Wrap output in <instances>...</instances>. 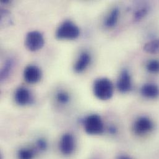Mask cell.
I'll return each mask as SVG.
<instances>
[{"label":"cell","instance_id":"4fadbf2b","mask_svg":"<svg viewBox=\"0 0 159 159\" xmlns=\"http://www.w3.org/2000/svg\"><path fill=\"white\" fill-rule=\"evenodd\" d=\"M144 50L146 52L150 54H159V39L146 43Z\"/></svg>","mask_w":159,"mask_h":159},{"label":"cell","instance_id":"8fae6325","mask_svg":"<svg viewBox=\"0 0 159 159\" xmlns=\"http://www.w3.org/2000/svg\"><path fill=\"white\" fill-rule=\"evenodd\" d=\"M90 56L87 52H83L80 55L79 59L75 65V71L76 73H81L84 71L90 62Z\"/></svg>","mask_w":159,"mask_h":159},{"label":"cell","instance_id":"52a82bcc","mask_svg":"<svg viewBox=\"0 0 159 159\" xmlns=\"http://www.w3.org/2000/svg\"><path fill=\"white\" fill-rule=\"evenodd\" d=\"M116 85L118 90L122 93H126L131 90L132 89L131 78L127 70H123L121 73L117 81Z\"/></svg>","mask_w":159,"mask_h":159},{"label":"cell","instance_id":"8992f818","mask_svg":"<svg viewBox=\"0 0 159 159\" xmlns=\"http://www.w3.org/2000/svg\"><path fill=\"white\" fill-rule=\"evenodd\" d=\"M75 142L73 136L71 134H64L60 141V149L65 156L71 155L75 151Z\"/></svg>","mask_w":159,"mask_h":159},{"label":"cell","instance_id":"9a60e30c","mask_svg":"<svg viewBox=\"0 0 159 159\" xmlns=\"http://www.w3.org/2000/svg\"><path fill=\"white\" fill-rule=\"evenodd\" d=\"M13 66V61L12 59H8L3 68L2 69L1 71V80H4L6 79L7 78V76L9 75V73L11 71V70H12V68Z\"/></svg>","mask_w":159,"mask_h":159},{"label":"cell","instance_id":"7a4b0ae2","mask_svg":"<svg viewBox=\"0 0 159 159\" xmlns=\"http://www.w3.org/2000/svg\"><path fill=\"white\" fill-rule=\"evenodd\" d=\"M80 30L78 27L73 22L66 20L63 22L56 32V37L58 39H75L80 35Z\"/></svg>","mask_w":159,"mask_h":159},{"label":"cell","instance_id":"277c9868","mask_svg":"<svg viewBox=\"0 0 159 159\" xmlns=\"http://www.w3.org/2000/svg\"><path fill=\"white\" fill-rule=\"evenodd\" d=\"M25 45L31 52H36L41 49L44 45V39L42 34L38 31L29 32L25 37Z\"/></svg>","mask_w":159,"mask_h":159},{"label":"cell","instance_id":"30bf717a","mask_svg":"<svg viewBox=\"0 0 159 159\" xmlns=\"http://www.w3.org/2000/svg\"><path fill=\"white\" fill-rule=\"evenodd\" d=\"M141 93L146 98H156L159 96V87L155 84H146L142 87Z\"/></svg>","mask_w":159,"mask_h":159},{"label":"cell","instance_id":"e0dca14e","mask_svg":"<svg viewBox=\"0 0 159 159\" xmlns=\"http://www.w3.org/2000/svg\"><path fill=\"white\" fill-rule=\"evenodd\" d=\"M57 100L61 103H67L70 101V96L65 92H60L57 95Z\"/></svg>","mask_w":159,"mask_h":159},{"label":"cell","instance_id":"2e32d148","mask_svg":"<svg viewBox=\"0 0 159 159\" xmlns=\"http://www.w3.org/2000/svg\"><path fill=\"white\" fill-rule=\"evenodd\" d=\"M147 70L149 72L151 73H159V61L156 60H153L150 61L147 65Z\"/></svg>","mask_w":159,"mask_h":159},{"label":"cell","instance_id":"ffe728a7","mask_svg":"<svg viewBox=\"0 0 159 159\" xmlns=\"http://www.w3.org/2000/svg\"><path fill=\"white\" fill-rule=\"evenodd\" d=\"M109 131H110L111 133L114 134V133H116V128H115V127H113V126H111V127L109 128Z\"/></svg>","mask_w":159,"mask_h":159},{"label":"cell","instance_id":"6da1fadb","mask_svg":"<svg viewBox=\"0 0 159 159\" xmlns=\"http://www.w3.org/2000/svg\"><path fill=\"white\" fill-rule=\"evenodd\" d=\"M93 93L100 100H107L110 99L113 94L112 82L107 78L96 80L93 84Z\"/></svg>","mask_w":159,"mask_h":159},{"label":"cell","instance_id":"d6986e66","mask_svg":"<svg viewBox=\"0 0 159 159\" xmlns=\"http://www.w3.org/2000/svg\"><path fill=\"white\" fill-rule=\"evenodd\" d=\"M37 147L39 151H44L47 148V143L43 139H40L37 141Z\"/></svg>","mask_w":159,"mask_h":159},{"label":"cell","instance_id":"5bb4252c","mask_svg":"<svg viewBox=\"0 0 159 159\" xmlns=\"http://www.w3.org/2000/svg\"><path fill=\"white\" fill-rule=\"evenodd\" d=\"M35 156V152L29 148L20 149L17 154L19 159H33Z\"/></svg>","mask_w":159,"mask_h":159},{"label":"cell","instance_id":"9c48e42d","mask_svg":"<svg viewBox=\"0 0 159 159\" xmlns=\"http://www.w3.org/2000/svg\"><path fill=\"white\" fill-rule=\"evenodd\" d=\"M14 98L16 103L22 106L29 104L32 100L29 90L24 87H20L16 90Z\"/></svg>","mask_w":159,"mask_h":159},{"label":"cell","instance_id":"ba28073f","mask_svg":"<svg viewBox=\"0 0 159 159\" xmlns=\"http://www.w3.org/2000/svg\"><path fill=\"white\" fill-rule=\"evenodd\" d=\"M41 71L36 66H28L25 68L24 72V77L25 81L30 84L39 82L41 79Z\"/></svg>","mask_w":159,"mask_h":159},{"label":"cell","instance_id":"44dd1931","mask_svg":"<svg viewBox=\"0 0 159 159\" xmlns=\"http://www.w3.org/2000/svg\"><path fill=\"white\" fill-rule=\"evenodd\" d=\"M118 159H131L130 157H127V156H121L120 158Z\"/></svg>","mask_w":159,"mask_h":159},{"label":"cell","instance_id":"5b68a950","mask_svg":"<svg viewBox=\"0 0 159 159\" xmlns=\"http://www.w3.org/2000/svg\"><path fill=\"white\" fill-rule=\"evenodd\" d=\"M154 128L152 121L148 118L142 116L139 118L134 123V131L138 135L146 134L151 132Z\"/></svg>","mask_w":159,"mask_h":159},{"label":"cell","instance_id":"ac0fdd59","mask_svg":"<svg viewBox=\"0 0 159 159\" xmlns=\"http://www.w3.org/2000/svg\"><path fill=\"white\" fill-rule=\"evenodd\" d=\"M148 9L143 7L136 12L134 14V20L136 21H139L143 19L148 14Z\"/></svg>","mask_w":159,"mask_h":159},{"label":"cell","instance_id":"3957f363","mask_svg":"<svg viewBox=\"0 0 159 159\" xmlns=\"http://www.w3.org/2000/svg\"><path fill=\"white\" fill-rule=\"evenodd\" d=\"M84 126L86 133L91 135L100 134L104 129L103 123L98 115H91L86 117L84 120Z\"/></svg>","mask_w":159,"mask_h":159},{"label":"cell","instance_id":"7c38bea8","mask_svg":"<svg viewBox=\"0 0 159 159\" xmlns=\"http://www.w3.org/2000/svg\"><path fill=\"white\" fill-rule=\"evenodd\" d=\"M119 14H120L119 9L118 8L113 9L105 20V25L107 27H110V28L114 27L118 22Z\"/></svg>","mask_w":159,"mask_h":159}]
</instances>
